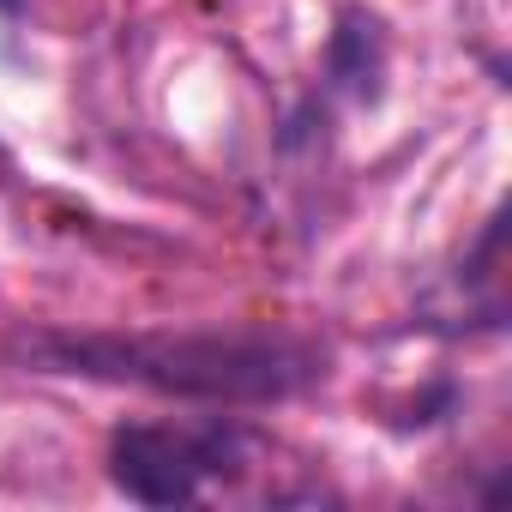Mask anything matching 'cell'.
<instances>
[{
  "mask_svg": "<svg viewBox=\"0 0 512 512\" xmlns=\"http://www.w3.org/2000/svg\"><path fill=\"white\" fill-rule=\"evenodd\" d=\"M260 458L266 440L241 422H127L109 440V476L139 506L205 500Z\"/></svg>",
  "mask_w": 512,
  "mask_h": 512,
  "instance_id": "1",
  "label": "cell"
},
{
  "mask_svg": "<svg viewBox=\"0 0 512 512\" xmlns=\"http://www.w3.org/2000/svg\"><path fill=\"white\" fill-rule=\"evenodd\" d=\"M37 0H0V13H31Z\"/></svg>",
  "mask_w": 512,
  "mask_h": 512,
  "instance_id": "2",
  "label": "cell"
}]
</instances>
